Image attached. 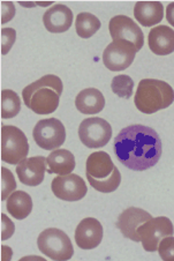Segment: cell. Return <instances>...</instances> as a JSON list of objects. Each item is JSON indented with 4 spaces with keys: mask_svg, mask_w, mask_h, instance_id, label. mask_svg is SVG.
<instances>
[{
    "mask_svg": "<svg viewBox=\"0 0 174 261\" xmlns=\"http://www.w3.org/2000/svg\"><path fill=\"white\" fill-rule=\"evenodd\" d=\"M21 111V101L15 91L4 89L2 91V117L4 119L14 118Z\"/></svg>",
    "mask_w": 174,
    "mask_h": 261,
    "instance_id": "obj_23",
    "label": "cell"
},
{
    "mask_svg": "<svg viewBox=\"0 0 174 261\" xmlns=\"http://www.w3.org/2000/svg\"><path fill=\"white\" fill-rule=\"evenodd\" d=\"M85 175L90 185L102 193H111L119 188L121 173L105 151H95L89 155L85 164Z\"/></svg>",
    "mask_w": 174,
    "mask_h": 261,
    "instance_id": "obj_3",
    "label": "cell"
},
{
    "mask_svg": "<svg viewBox=\"0 0 174 261\" xmlns=\"http://www.w3.org/2000/svg\"><path fill=\"white\" fill-rule=\"evenodd\" d=\"M7 211L16 220H24L33 211V199L24 191H15L7 199Z\"/></svg>",
    "mask_w": 174,
    "mask_h": 261,
    "instance_id": "obj_21",
    "label": "cell"
},
{
    "mask_svg": "<svg viewBox=\"0 0 174 261\" xmlns=\"http://www.w3.org/2000/svg\"><path fill=\"white\" fill-rule=\"evenodd\" d=\"M29 143L25 134L16 126H2V160L16 165L27 158Z\"/></svg>",
    "mask_w": 174,
    "mask_h": 261,
    "instance_id": "obj_6",
    "label": "cell"
},
{
    "mask_svg": "<svg viewBox=\"0 0 174 261\" xmlns=\"http://www.w3.org/2000/svg\"><path fill=\"white\" fill-rule=\"evenodd\" d=\"M47 172L55 175H69L75 169V158L69 150L55 149L46 158Z\"/></svg>",
    "mask_w": 174,
    "mask_h": 261,
    "instance_id": "obj_20",
    "label": "cell"
},
{
    "mask_svg": "<svg viewBox=\"0 0 174 261\" xmlns=\"http://www.w3.org/2000/svg\"><path fill=\"white\" fill-rule=\"evenodd\" d=\"M16 189V181L11 170L7 168L2 167V200L10 198L12 192Z\"/></svg>",
    "mask_w": 174,
    "mask_h": 261,
    "instance_id": "obj_25",
    "label": "cell"
},
{
    "mask_svg": "<svg viewBox=\"0 0 174 261\" xmlns=\"http://www.w3.org/2000/svg\"><path fill=\"white\" fill-rule=\"evenodd\" d=\"M52 192L64 201H79L88 192L85 181L75 173L55 177L51 184Z\"/></svg>",
    "mask_w": 174,
    "mask_h": 261,
    "instance_id": "obj_12",
    "label": "cell"
},
{
    "mask_svg": "<svg viewBox=\"0 0 174 261\" xmlns=\"http://www.w3.org/2000/svg\"><path fill=\"white\" fill-rule=\"evenodd\" d=\"M174 228L168 217L159 216L152 217L146 223L140 225L137 229V234L142 242L143 249L148 252L158 251L159 243L163 238L172 236Z\"/></svg>",
    "mask_w": 174,
    "mask_h": 261,
    "instance_id": "obj_7",
    "label": "cell"
},
{
    "mask_svg": "<svg viewBox=\"0 0 174 261\" xmlns=\"http://www.w3.org/2000/svg\"><path fill=\"white\" fill-rule=\"evenodd\" d=\"M113 41H125L132 44L135 50L140 51L144 44V35L137 23L129 16L117 15L108 23Z\"/></svg>",
    "mask_w": 174,
    "mask_h": 261,
    "instance_id": "obj_10",
    "label": "cell"
},
{
    "mask_svg": "<svg viewBox=\"0 0 174 261\" xmlns=\"http://www.w3.org/2000/svg\"><path fill=\"white\" fill-rule=\"evenodd\" d=\"M111 88L113 93L118 95L121 98L128 99L133 95V89H134V81L130 76L128 75H117L113 77Z\"/></svg>",
    "mask_w": 174,
    "mask_h": 261,
    "instance_id": "obj_24",
    "label": "cell"
},
{
    "mask_svg": "<svg viewBox=\"0 0 174 261\" xmlns=\"http://www.w3.org/2000/svg\"><path fill=\"white\" fill-rule=\"evenodd\" d=\"M76 33L82 38H90L101 29V21L91 13H80L75 21Z\"/></svg>",
    "mask_w": 174,
    "mask_h": 261,
    "instance_id": "obj_22",
    "label": "cell"
},
{
    "mask_svg": "<svg viewBox=\"0 0 174 261\" xmlns=\"http://www.w3.org/2000/svg\"><path fill=\"white\" fill-rule=\"evenodd\" d=\"M148 43L155 55L166 56L172 54L174 52V30L167 25H158L150 30Z\"/></svg>",
    "mask_w": 174,
    "mask_h": 261,
    "instance_id": "obj_17",
    "label": "cell"
},
{
    "mask_svg": "<svg viewBox=\"0 0 174 261\" xmlns=\"http://www.w3.org/2000/svg\"><path fill=\"white\" fill-rule=\"evenodd\" d=\"M113 149L117 159L126 168L144 171L158 163L163 146L154 128L136 124L120 130L113 142Z\"/></svg>",
    "mask_w": 174,
    "mask_h": 261,
    "instance_id": "obj_1",
    "label": "cell"
},
{
    "mask_svg": "<svg viewBox=\"0 0 174 261\" xmlns=\"http://www.w3.org/2000/svg\"><path fill=\"white\" fill-rule=\"evenodd\" d=\"M151 219V214L147 211L136 207H130L119 215L117 227L119 228L126 238L132 239L133 242H141L137 234V229L140 225Z\"/></svg>",
    "mask_w": 174,
    "mask_h": 261,
    "instance_id": "obj_15",
    "label": "cell"
},
{
    "mask_svg": "<svg viewBox=\"0 0 174 261\" xmlns=\"http://www.w3.org/2000/svg\"><path fill=\"white\" fill-rule=\"evenodd\" d=\"M158 252L160 258L165 261L174 260V237L168 236L163 238L159 243Z\"/></svg>",
    "mask_w": 174,
    "mask_h": 261,
    "instance_id": "obj_26",
    "label": "cell"
},
{
    "mask_svg": "<svg viewBox=\"0 0 174 261\" xmlns=\"http://www.w3.org/2000/svg\"><path fill=\"white\" fill-rule=\"evenodd\" d=\"M79 137L85 147L101 148L111 140L112 127L110 123L103 118H86L80 124Z\"/></svg>",
    "mask_w": 174,
    "mask_h": 261,
    "instance_id": "obj_9",
    "label": "cell"
},
{
    "mask_svg": "<svg viewBox=\"0 0 174 261\" xmlns=\"http://www.w3.org/2000/svg\"><path fill=\"white\" fill-rule=\"evenodd\" d=\"M43 23L50 33H65L73 23V12L66 5L56 4L43 15Z\"/></svg>",
    "mask_w": 174,
    "mask_h": 261,
    "instance_id": "obj_16",
    "label": "cell"
},
{
    "mask_svg": "<svg viewBox=\"0 0 174 261\" xmlns=\"http://www.w3.org/2000/svg\"><path fill=\"white\" fill-rule=\"evenodd\" d=\"M33 137L37 146L42 149L54 150L64 145L66 140V129L59 119H42L34 127Z\"/></svg>",
    "mask_w": 174,
    "mask_h": 261,
    "instance_id": "obj_8",
    "label": "cell"
},
{
    "mask_svg": "<svg viewBox=\"0 0 174 261\" xmlns=\"http://www.w3.org/2000/svg\"><path fill=\"white\" fill-rule=\"evenodd\" d=\"M2 10H3L2 22L6 23V22H8V21H11L13 19V16H14L15 7H14V5H13V3H11V2H3Z\"/></svg>",
    "mask_w": 174,
    "mask_h": 261,
    "instance_id": "obj_28",
    "label": "cell"
},
{
    "mask_svg": "<svg viewBox=\"0 0 174 261\" xmlns=\"http://www.w3.org/2000/svg\"><path fill=\"white\" fill-rule=\"evenodd\" d=\"M166 19L168 23L174 27V3L168 4L166 7Z\"/></svg>",
    "mask_w": 174,
    "mask_h": 261,
    "instance_id": "obj_30",
    "label": "cell"
},
{
    "mask_svg": "<svg viewBox=\"0 0 174 261\" xmlns=\"http://www.w3.org/2000/svg\"><path fill=\"white\" fill-rule=\"evenodd\" d=\"M2 219H3V227H2V239L3 241H5V239L12 237L13 232H14V224H13V222L7 219L5 214L2 215Z\"/></svg>",
    "mask_w": 174,
    "mask_h": 261,
    "instance_id": "obj_29",
    "label": "cell"
},
{
    "mask_svg": "<svg viewBox=\"0 0 174 261\" xmlns=\"http://www.w3.org/2000/svg\"><path fill=\"white\" fill-rule=\"evenodd\" d=\"M16 40V32L13 28H4L2 30V52L6 55L12 49L13 44Z\"/></svg>",
    "mask_w": 174,
    "mask_h": 261,
    "instance_id": "obj_27",
    "label": "cell"
},
{
    "mask_svg": "<svg viewBox=\"0 0 174 261\" xmlns=\"http://www.w3.org/2000/svg\"><path fill=\"white\" fill-rule=\"evenodd\" d=\"M64 85L59 76L47 74L28 85L22 90V98L27 108L38 115H49L59 107Z\"/></svg>",
    "mask_w": 174,
    "mask_h": 261,
    "instance_id": "obj_2",
    "label": "cell"
},
{
    "mask_svg": "<svg viewBox=\"0 0 174 261\" xmlns=\"http://www.w3.org/2000/svg\"><path fill=\"white\" fill-rule=\"evenodd\" d=\"M103 225L94 217L82 220L75 230V242L82 250H93L101 244Z\"/></svg>",
    "mask_w": 174,
    "mask_h": 261,
    "instance_id": "obj_14",
    "label": "cell"
},
{
    "mask_svg": "<svg viewBox=\"0 0 174 261\" xmlns=\"http://www.w3.org/2000/svg\"><path fill=\"white\" fill-rule=\"evenodd\" d=\"M134 16L144 27H152L163 20L164 6L160 2H137L134 6Z\"/></svg>",
    "mask_w": 174,
    "mask_h": 261,
    "instance_id": "obj_18",
    "label": "cell"
},
{
    "mask_svg": "<svg viewBox=\"0 0 174 261\" xmlns=\"http://www.w3.org/2000/svg\"><path fill=\"white\" fill-rule=\"evenodd\" d=\"M37 245L42 253L52 260H69L74 254L71 238L60 229H45L38 236Z\"/></svg>",
    "mask_w": 174,
    "mask_h": 261,
    "instance_id": "obj_5",
    "label": "cell"
},
{
    "mask_svg": "<svg viewBox=\"0 0 174 261\" xmlns=\"http://www.w3.org/2000/svg\"><path fill=\"white\" fill-rule=\"evenodd\" d=\"M136 50L125 41H113L106 46L103 54V63L113 72H120L133 64Z\"/></svg>",
    "mask_w": 174,
    "mask_h": 261,
    "instance_id": "obj_11",
    "label": "cell"
},
{
    "mask_svg": "<svg viewBox=\"0 0 174 261\" xmlns=\"http://www.w3.org/2000/svg\"><path fill=\"white\" fill-rule=\"evenodd\" d=\"M75 107L84 115H94L101 112L105 107V98L101 90L86 88L80 91L75 98Z\"/></svg>",
    "mask_w": 174,
    "mask_h": 261,
    "instance_id": "obj_19",
    "label": "cell"
},
{
    "mask_svg": "<svg viewBox=\"0 0 174 261\" xmlns=\"http://www.w3.org/2000/svg\"><path fill=\"white\" fill-rule=\"evenodd\" d=\"M45 170H47V164L44 156H34L24 159L17 164L16 173L22 184L34 188L41 185L44 180Z\"/></svg>",
    "mask_w": 174,
    "mask_h": 261,
    "instance_id": "obj_13",
    "label": "cell"
},
{
    "mask_svg": "<svg viewBox=\"0 0 174 261\" xmlns=\"http://www.w3.org/2000/svg\"><path fill=\"white\" fill-rule=\"evenodd\" d=\"M135 106L143 114L151 115L168 108L174 102V90L167 82L143 79L135 94Z\"/></svg>",
    "mask_w": 174,
    "mask_h": 261,
    "instance_id": "obj_4",
    "label": "cell"
}]
</instances>
